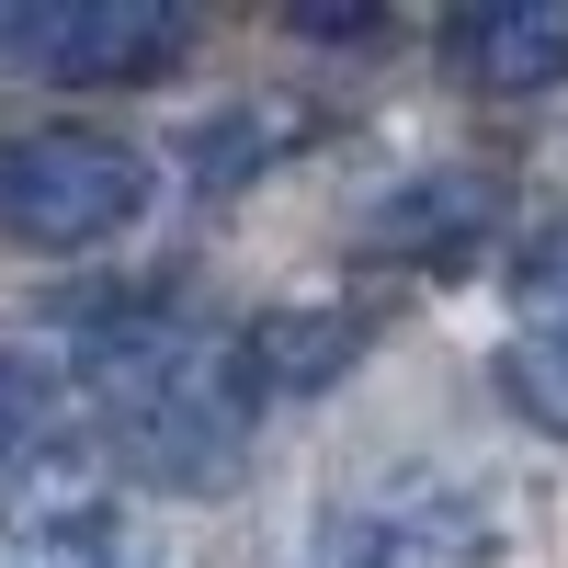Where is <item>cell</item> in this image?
<instances>
[{
	"mask_svg": "<svg viewBox=\"0 0 568 568\" xmlns=\"http://www.w3.org/2000/svg\"><path fill=\"white\" fill-rule=\"evenodd\" d=\"M0 568H136V535L103 500H34L12 535H0Z\"/></svg>",
	"mask_w": 568,
	"mask_h": 568,
	"instance_id": "8992f818",
	"label": "cell"
},
{
	"mask_svg": "<svg viewBox=\"0 0 568 568\" xmlns=\"http://www.w3.org/2000/svg\"><path fill=\"white\" fill-rule=\"evenodd\" d=\"M23 34H34V0H0V69H23Z\"/></svg>",
	"mask_w": 568,
	"mask_h": 568,
	"instance_id": "30bf717a",
	"label": "cell"
},
{
	"mask_svg": "<svg viewBox=\"0 0 568 568\" xmlns=\"http://www.w3.org/2000/svg\"><path fill=\"white\" fill-rule=\"evenodd\" d=\"M500 398L524 409L546 444H568V329H524V342H500Z\"/></svg>",
	"mask_w": 568,
	"mask_h": 568,
	"instance_id": "52a82bcc",
	"label": "cell"
},
{
	"mask_svg": "<svg viewBox=\"0 0 568 568\" xmlns=\"http://www.w3.org/2000/svg\"><path fill=\"white\" fill-rule=\"evenodd\" d=\"M69 387L91 398L103 444L160 489H227L240 478V444H251V375L240 342H205L194 318L171 307H114L80 329V364Z\"/></svg>",
	"mask_w": 568,
	"mask_h": 568,
	"instance_id": "6da1fadb",
	"label": "cell"
},
{
	"mask_svg": "<svg viewBox=\"0 0 568 568\" xmlns=\"http://www.w3.org/2000/svg\"><path fill=\"white\" fill-rule=\"evenodd\" d=\"M160 205V160L114 125H23L0 136V227L34 251H103Z\"/></svg>",
	"mask_w": 568,
	"mask_h": 568,
	"instance_id": "7a4b0ae2",
	"label": "cell"
},
{
	"mask_svg": "<svg viewBox=\"0 0 568 568\" xmlns=\"http://www.w3.org/2000/svg\"><path fill=\"white\" fill-rule=\"evenodd\" d=\"M489 216H500L489 171H420L409 194L375 205V251H398V262H466L489 240Z\"/></svg>",
	"mask_w": 568,
	"mask_h": 568,
	"instance_id": "5b68a950",
	"label": "cell"
},
{
	"mask_svg": "<svg viewBox=\"0 0 568 568\" xmlns=\"http://www.w3.org/2000/svg\"><path fill=\"white\" fill-rule=\"evenodd\" d=\"M444 69L489 103H535V91L568 80V12L557 0H489V12L444 23Z\"/></svg>",
	"mask_w": 568,
	"mask_h": 568,
	"instance_id": "277c9868",
	"label": "cell"
},
{
	"mask_svg": "<svg viewBox=\"0 0 568 568\" xmlns=\"http://www.w3.org/2000/svg\"><path fill=\"white\" fill-rule=\"evenodd\" d=\"M511 296L535 307V329H568V216L535 227V240L511 251Z\"/></svg>",
	"mask_w": 568,
	"mask_h": 568,
	"instance_id": "9c48e42d",
	"label": "cell"
},
{
	"mask_svg": "<svg viewBox=\"0 0 568 568\" xmlns=\"http://www.w3.org/2000/svg\"><path fill=\"white\" fill-rule=\"evenodd\" d=\"M58 409H69V387H58V375H45L34 353H0V478H23V466L45 455Z\"/></svg>",
	"mask_w": 568,
	"mask_h": 568,
	"instance_id": "ba28073f",
	"label": "cell"
},
{
	"mask_svg": "<svg viewBox=\"0 0 568 568\" xmlns=\"http://www.w3.org/2000/svg\"><path fill=\"white\" fill-rule=\"evenodd\" d=\"M171 58H182V12L171 0H34V34H23V69L69 80V91L160 80Z\"/></svg>",
	"mask_w": 568,
	"mask_h": 568,
	"instance_id": "3957f363",
	"label": "cell"
}]
</instances>
